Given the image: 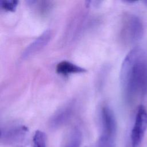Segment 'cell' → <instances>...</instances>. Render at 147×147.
<instances>
[{
	"label": "cell",
	"instance_id": "cell-12",
	"mask_svg": "<svg viewBox=\"0 0 147 147\" xmlns=\"http://www.w3.org/2000/svg\"><path fill=\"white\" fill-rule=\"evenodd\" d=\"M18 3L17 0H1L0 5L1 8L6 11H14Z\"/></svg>",
	"mask_w": 147,
	"mask_h": 147
},
{
	"label": "cell",
	"instance_id": "cell-2",
	"mask_svg": "<svg viewBox=\"0 0 147 147\" xmlns=\"http://www.w3.org/2000/svg\"><path fill=\"white\" fill-rule=\"evenodd\" d=\"M144 34V26L141 19L132 13L125 14L122 18L119 30V39L125 45H130L139 41Z\"/></svg>",
	"mask_w": 147,
	"mask_h": 147
},
{
	"label": "cell",
	"instance_id": "cell-3",
	"mask_svg": "<svg viewBox=\"0 0 147 147\" xmlns=\"http://www.w3.org/2000/svg\"><path fill=\"white\" fill-rule=\"evenodd\" d=\"M0 141L5 146L25 147L29 143L28 128L19 123H11L2 126Z\"/></svg>",
	"mask_w": 147,
	"mask_h": 147
},
{
	"label": "cell",
	"instance_id": "cell-5",
	"mask_svg": "<svg viewBox=\"0 0 147 147\" xmlns=\"http://www.w3.org/2000/svg\"><path fill=\"white\" fill-rule=\"evenodd\" d=\"M147 129V110L143 105L137 109L135 121L131 131V143L132 147H138L141 142Z\"/></svg>",
	"mask_w": 147,
	"mask_h": 147
},
{
	"label": "cell",
	"instance_id": "cell-6",
	"mask_svg": "<svg viewBox=\"0 0 147 147\" xmlns=\"http://www.w3.org/2000/svg\"><path fill=\"white\" fill-rule=\"evenodd\" d=\"M52 37L51 30L47 29L29 44L21 55L22 59L28 58L43 49L49 42Z\"/></svg>",
	"mask_w": 147,
	"mask_h": 147
},
{
	"label": "cell",
	"instance_id": "cell-10",
	"mask_svg": "<svg viewBox=\"0 0 147 147\" xmlns=\"http://www.w3.org/2000/svg\"><path fill=\"white\" fill-rule=\"evenodd\" d=\"M33 147H46V136L43 131H35L33 137Z\"/></svg>",
	"mask_w": 147,
	"mask_h": 147
},
{
	"label": "cell",
	"instance_id": "cell-1",
	"mask_svg": "<svg viewBox=\"0 0 147 147\" xmlns=\"http://www.w3.org/2000/svg\"><path fill=\"white\" fill-rule=\"evenodd\" d=\"M122 95L133 104L147 93V44L132 49L122 62L120 71Z\"/></svg>",
	"mask_w": 147,
	"mask_h": 147
},
{
	"label": "cell",
	"instance_id": "cell-8",
	"mask_svg": "<svg viewBox=\"0 0 147 147\" xmlns=\"http://www.w3.org/2000/svg\"><path fill=\"white\" fill-rule=\"evenodd\" d=\"M56 69L58 74L63 75L84 73L87 71L85 68L67 60H63L59 63L56 65Z\"/></svg>",
	"mask_w": 147,
	"mask_h": 147
},
{
	"label": "cell",
	"instance_id": "cell-9",
	"mask_svg": "<svg viewBox=\"0 0 147 147\" xmlns=\"http://www.w3.org/2000/svg\"><path fill=\"white\" fill-rule=\"evenodd\" d=\"M82 142V131L78 127H75L67 134L61 147H80Z\"/></svg>",
	"mask_w": 147,
	"mask_h": 147
},
{
	"label": "cell",
	"instance_id": "cell-13",
	"mask_svg": "<svg viewBox=\"0 0 147 147\" xmlns=\"http://www.w3.org/2000/svg\"><path fill=\"white\" fill-rule=\"evenodd\" d=\"M143 3L147 6V1H143Z\"/></svg>",
	"mask_w": 147,
	"mask_h": 147
},
{
	"label": "cell",
	"instance_id": "cell-11",
	"mask_svg": "<svg viewBox=\"0 0 147 147\" xmlns=\"http://www.w3.org/2000/svg\"><path fill=\"white\" fill-rule=\"evenodd\" d=\"M28 3L32 6L37 7V9L41 13H47L51 8V2L48 1H28Z\"/></svg>",
	"mask_w": 147,
	"mask_h": 147
},
{
	"label": "cell",
	"instance_id": "cell-7",
	"mask_svg": "<svg viewBox=\"0 0 147 147\" xmlns=\"http://www.w3.org/2000/svg\"><path fill=\"white\" fill-rule=\"evenodd\" d=\"M75 105L70 102L61 107L51 118L49 124L52 129H56L67 123L71 118Z\"/></svg>",
	"mask_w": 147,
	"mask_h": 147
},
{
	"label": "cell",
	"instance_id": "cell-4",
	"mask_svg": "<svg viewBox=\"0 0 147 147\" xmlns=\"http://www.w3.org/2000/svg\"><path fill=\"white\" fill-rule=\"evenodd\" d=\"M100 116L102 133L99 140L115 142L117 122L113 111L108 106H103L100 110Z\"/></svg>",
	"mask_w": 147,
	"mask_h": 147
}]
</instances>
